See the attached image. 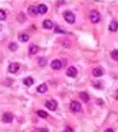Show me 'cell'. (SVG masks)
Returning a JSON list of instances; mask_svg holds the SVG:
<instances>
[{"label": "cell", "instance_id": "5bb4252c", "mask_svg": "<svg viewBox=\"0 0 118 132\" xmlns=\"http://www.w3.org/2000/svg\"><path fill=\"white\" fill-rule=\"evenodd\" d=\"M80 98H81L83 102H88L89 101V96L87 92H80Z\"/></svg>", "mask_w": 118, "mask_h": 132}, {"label": "cell", "instance_id": "83f0119b", "mask_svg": "<svg viewBox=\"0 0 118 132\" xmlns=\"http://www.w3.org/2000/svg\"><path fill=\"white\" fill-rule=\"evenodd\" d=\"M66 132H74V130L72 128H66Z\"/></svg>", "mask_w": 118, "mask_h": 132}, {"label": "cell", "instance_id": "f1b7e54d", "mask_svg": "<svg viewBox=\"0 0 118 132\" xmlns=\"http://www.w3.org/2000/svg\"><path fill=\"white\" fill-rule=\"evenodd\" d=\"M117 92H118V91H117ZM116 97H117V98H118V94H117V96H116Z\"/></svg>", "mask_w": 118, "mask_h": 132}, {"label": "cell", "instance_id": "9a60e30c", "mask_svg": "<svg viewBox=\"0 0 118 132\" xmlns=\"http://www.w3.org/2000/svg\"><path fill=\"white\" fill-rule=\"evenodd\" d=\"M36 52H39V46H36V45H31L29 47V54L30 55H35Z\"/></svg>", "mask_w": 118, "mask_h": 132}, {"label": "cell", "instance_id": "e0dca14e", "mask_svg": "<svg viewBox=\"0 0 118 132\" xmlns=\"http://www.w3.org/2000/svg\"><path fill=\"white\" fill-rule=\"evenodd\" d=\"M29 35L28 34H20L19 35V40L21 41V43H26V41H29Z\"/></svg>", "mask_w": 118, "mask_h": 132}, {"label": "cell", "instance_id": "3957f363", "mask_svg": "<svg viewBox=\"0 0 118 132\" xmlns=\"http://www.w3.org/2000/svg\"><path fill=\"white\" fill-rule=\"evenodd\" d=\"M70 109H71L72 112H80V111L82 110V106L78 101H72L71 105H70Z\"/></svg>", "mask_w": 118, "mask_h": 132}, {"label": "cell", "instance_id": "484cf974", "mask_svg": "<svg viewBox=\"0 0 118 132\" xmlns=\"http://www.w3.org/2000/svg\"><path fill=\"white\" fill-rule=\"evenodd\" d=\"M93 86H95L96 88H101V87H102V85H101V84H98L97 81H96V82H93Z\"/></svg>", "mask_w": 118, "mask_h": 132}, {"label": "cell", "instance_id": "277c9868", "mask_svg": "<svg viewBox=\"0 0 118 132\" xmlns=\"http://www.w3.org/2000/svg\"><path fill=\"white\" fill-rule=\"evenodd\" d=\"M62 66H63V62H62L61 60H59V59L53 60V61L51 62V67L53 69V70H61V69H62Z\"/></svg>", "mask_w": 118, "mask_h": 132}, {"label": "cell", "instance_id": "9c48e42d", "mask_svg": "<svg viewBox=\"0 0 118 132\" xmlns=\"http://www.w3.org/2000/svg\"><path fill=\"white\" fill-rule=\"evenodd\" d=\"M67 76L68 77H76L77 76V70H76V67H74V66H71V67H68L67 69Z\"/></svg>", "mask_w": 118, "mask_h": 132}, {"label": "cell", "instance_id": "2e32d148", "mask_svg": "<svg viewBox=\"0 0 118 132\" xmlns=\"http://www.w3.org/2000/svg\"><path fill=\"white\" fill-rule=\"evenodd\" d=\"M37 92H40V94H45V92H47V86H46L45 84H41V85L37 87Z\"/></svg>", "mask_w": 118, "mask_h": 132}, {"label": "cell", "instance_id": "7a4b0ae2", "mask_svg": "<svg viewBox=\"0 0 118 132\" xmlns=\"http://www.w3.org/2000/svg\"><path fill=\"white\" fill-rule=\"evenodd\" d=\"M63 19H65L67 22H70V24H74L75 20H76L75 14L71 13V11H65V13H63Z\"/></svg>", "mask_w": 118, "mask_h": 132}, {"label": "cell", "instance_id": "52a82bcc", "mask_svg": "<svg viewBox=\"0 0 118 132\" xmlns=\"http://www.w3.org/2000/svg\"><path fill=\"white\" fill-rule=\"evenodd\" d=\"M19 69H20V65H19L17 62H11V64L9 65V72L16 73L19 71Z\"/></svg>", "mask_w": 118, "mask_h": 132}, {"label": "cell", "instance_id": "603a6c76", "mask_svg": "<svg viewBox=\"0 0 118 132\" xmlns=\"http://www.w3.org/2000/svg\"><path fill=\"white\" fill-rule=\"evenodd\" d=\"M5 18H6V13L4 10H0V20H5Z\"/></svg>", "mask_w": 118, "mask_h": 132}, {"label": "cell", "instance_id": "4316f807", "mask_svg": "<svg viewBox=\"0 0 118 132\" xmlns=\"http://www.w3.org/2000/svg\"><path fill=\"white\" fill-rule=\"evenodd\" d=\"M104 132H114V131H113L112 128H107V130H106V131H104Z\"/></svg>", "mask_w": 118, "mask_h": 132}, {"label": "cell", "instance_id": "7c38bea8", "mask_svg": "<svg viewBox=\"0 0 118 132\" xmlns=\"http://www.w3.org/2000/svg\"><path fill=\"white\" fill-rule=\"evenodd\" d=\"M42 26H44L45 29H52L53 28V22L51 21V20H45L44 22H42Z\"/></svg>", "mask_w": 118, "mask_h": 132}, {"label": "cell", "instance_id": "d6986e66", "mask_svg": "<svg viewBox=\"0 0 118 132\" xmlns=\"http://www.w3.org/2000/svg\"><path fill=\"white\" fill-rule=\"evenodd\" d=\"M37 116H39V117H41V118H46L47 117V113H46L45 111H42V110H39L37 111Z\"/></svg>", "mask_w": 118, "mask_h": 132}, {"label": "cell", "instance_id": "8992f818", "mask_svg": "<svg viewBox=\"0 0 118 132\" xmlns=\"http://www.w3.org/2000/svg\"><path fill=\"white\" fill-rule=\"evenodd\" d=\"M13 118H14V116H13L11 112H5V113L3 115L1 120H3V122H5V123H10V122L13 121Z\"/></svg>", "mask_w": 118, "mask_h": 132}, {"label": "cell", "instance_id": "8fae6325", "mask_svg": "<svg viewBox=\"0 0 118 132\" xmlns=\"http://www.w3.org/2000/svg\"><path fill=\"white\" fill-rule=\"evenodd\" d=\"M37 13H40V14H46V13H47V6L44 5V4H40V5L37 6Z\"/></svg>", "mask_w": 118, "mask_h": 132}, {"label": "cell", "instance_id": "ac0fdd59", "mask_svg": "<svg viewBox=\"0 0 118 132\" xmlns=\"http://www.w3.org/2000/svg\"><path fill=\"white\" fill-rule=\"evenodd\" d=\"M24 84L26 86H31V85H34V79L32 77H26V79H24Z\"/></svg>", "mask_w": 118, "mask_h": 132}, {"label": "cell", "instance_id": "7402d4cb", "mask_svg": "<svg viewBox=\"0 0 118 132\" xmlns=\"http://www.w3.org/2000/svg\"><path fill=\"white\" fill-rule=\"evenodd\" d=\"M111 55H112V57L116 60V61H118V50H113V51L111 52Z\"/></svg>", "mask_w": 118, "mask_h": 132}, {"label": "cell", "instance_id": "6da1fadb", "mask_svg": "<svg viewBox=\"0 0 118 132\" xmlns=\"http://www.w3.org/2000/svg\"><path fill=\"white\" fill-rule=\"evenodd\" d=\"M89 20H91V22H93V24L99 22V20H101V15H99V13H98L97 10H92V11L89 13Z\"/></svg>", "mask_w": 118, "mask_h": 132}, {"label": "cell", "instance_id": "4fadbf2b", "mask_svg": "<svg viewBox=\"0 0 118 132\" xmlns=\"http://www.w3.org/2000/svg\"><path fill=\"white\" fill-rule=\"evenodd\" d=\"M29 14L31 15V16H37V6H29Z\"/></svg>", "mask_w": 118, "mask_h": 132}, {"label": "cell", "instance_id": "cb8c5ba5", "mask_svg": "<svg viewBox=\"0 0 118 132\" xmlns=\"http://www.w3.org/2000/svg\"><path fill=\"white\" fill-rule=\"evenodd\" d=\"M55 32H57V34H65V31L61 29V28H59V26H57V28H55Z\"/></svg>", "mask_w": 118, "mask_h": 132}, {"label": "cell", "instance_id": "30bf717a", "mask_svg": "<svg viewBox=\"0 0 118 132\" xmlns=\"http://www.w3.org/2000/svg\"><path fill=\"white\" fill-rule=\"evenodd\" d=\"M118 30V22L116 20H113L112 22H110V31L111 32H116Z\"/></svg>", "mask_w": 118, "mask_h": 132}, {"label": "cell", "instance_id": "ba28073f", "mask_svg": "<svg viewBox=\"0 0 118 132\" xmlns=\"http://www.w3.org/2000/svg\"><path fill=\"white\" fill-rule=\"evenodd\" d=\"M103 73H104V71L102 67H96V69L92 70V75L95 77H101V76H103Z\"/></svg>", "mask_w": 118, "mask_h": 132}, {"label": "cell", "instance_id": "d4e9b609", "mask_svg": "<svg viewBox=\"0 0 118 132\" xmlns=\"http://www.w3.org/2000/svg\"><path fill=\"white\" fill-rule=\"evenodd\" d=\"M34 132H49V130H47V128H45V127H42V128H36Z\"/></svg>", "mask_w": 118, "mask_h": 132}, {"label": "cell", "instance_id": "44dd1931", "mask_svg": "<svg viewBox=\"0 0 118 132\" xmlns=\"http://www.w3.org/2000/svg\"><path fill=\"white\" fill-rule=\"evenodd\" d=\"M9 49H10L11 51H16V50H17V44H16V43H10Z\"/></svg>", "mask_w": 118, "mask_h": 132}, {"label": "cell", "instance_id": "5b68a950", "mask_svg": "<svg viewBox=\"0 0 118 132\" xmlns=\"http://www.w3.org/2000/svg\"><path fill=\"white\" fill-rule=\"evenodd\" d=\"M45 105H46V107H47L50 111H55L56 107H57V102H56L55 100H47Z\"/></svg>", "mask_w": 118, "mask_h": 132}, {"label": "cell", "instance_id": "ffe728a7", "mask_svg": "<svg viewBox=\"0 0 118 132\" xmlns=\"http://www.w3.org/2000/svg\"><path fill=\"white\" fill-rule=\"evenodd\" d=\"M46 64H47V59L46 57H40L39 59V65L40 66H45Z\"/></svg>", "mask_w": 118, "mask_h": 132}, {"label": "cell", "instance_id": "f546056e", "mask_svg": "<svg viewBox=\"0 0 118 132\" xmlns=\"http://www.w3.org/2000/svg\"><path fill=\"white\" fill-rule=\"evenodd\" d=\"M0 30H1V26H0Z\"/></svg>", "mask_w": 118, "mask_h": 132}]
</instances>
